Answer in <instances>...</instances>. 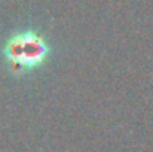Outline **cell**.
<instances>
[{"mask_svg":"<svg viewBox=\"0 0 153 152\" xmlns=\"http://www.w3.org/2000/svg\"><path fill=\"white\" fill-rule=\"evenodd\" d=\"M3 52L10 69L24 73L42 67L51 55V46L40 33L27 30L9 37Z\"/></svg>","mask_w":153,"mask_h":152,"instance_id":"cell-1","label":"cell"}]
</instances>
